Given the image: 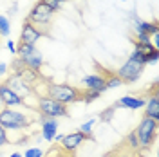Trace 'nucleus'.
<instances>
[{"instance_id":"1","label":"nucleus","mask_w":159,"mask_h":157,"mask_svg":"<svg viewBox=\"0 0 159 157\" xmlns=\"http://www.w3.org/2000/svg\"><path fill=\"white\" fill-rule=\"evenodd\" d=\"M38 121L36 116H29L25 112H18L13 108L4 107L0 110V127L6 128L7 132H22L27 127L34 125Z\"/></svg>"},{"instance_id":"2","label":"nucleus","mask_w":159,"mask_h":157,"mask_svg":"<svg viewBox=\"0 0 159 157\" xmlns=\"http://www.w3.org/2000/svg\"><path fill=\"white\" fill-rule=\"evenodd\" d=\"M45 90H47V98L56 99L63 105L83 101V92H85V88L72 87V85H67V83H52V81L47 83Z\"/></svg>"},{"instance_id":"3","label":"nucleus","mask_w":159,"mask_h":157,"mask_svg":"<svg viewBox=\"0 0 159 157\" xmlns=\"http://www.w3.org/2000/svg\"><path fill=\"white\" fill-rule=\"evenodd\" d=\"M52 16H54V11L49 9L43 2H36L34 6H33V9L29 11V15H27V22L29 24H33L36 29L42 33V36H51V20H52Z\"/></svg>"},{"instance_id":"4","label":"nucleus","mask_w":159,"mask_h":157,"mask_svg":"<svg viewBox=\"0 0 159 157\" xmlns=\"http://www.w3.org/2000/svg\"><path fill=\"white\" fill-rule=\"evenodd\" d=\"M157 128H159V121L143 116L139 127L136 128V136H138V143L141 150L148 152L150 148L154 146V143L157 139Z\"/></svg>"},{"instance_id":"5","label":"nucleus","mask_w":159,"mask_h":157,"mask_svg":"<svg viewBox=\"0 0 159 157\" xmlns=\"http://www.w3.org/2000/svg\"><path fill=\"white\" fill-rule=\"evenodd\" d=\"M36 112L40 116H45V118H67L69 116V108L67 105L60 103L56 99H51L47 96H40L38 98V105H36Z\"/></svg>"},{"instance_id":"6","label":"nucleus","mask_w":159,"mask_h":157,"mask_svg":"<svg viewBox=\"0 0 159 157\" xmlns=\"http://www.w3.org/2000/svg\"><path fill=\"white\" fill-rule=\"evenodd\" d=\"M143 69H145V65H141L139 61L129 58L127 60V63H125L121 69L116 70V76L121 79V83H134V81L141 76Z\"/></svg>"},{"instance_id":"7","label":"nucleus","mask_w":159,"mask_h":157,"mask_svg":"<svg viewBox=\"0 0 159 157\" xmlns=\"http://www.w3.org/2000/svg\"><path fill=\"white\" fill-rule=\"evenodd\" d=\"M4 85H7V87L15 92V94H18L22 99L29 98V96H33V88L24 81L22 78H18V76H15V74H9L7 76V79L4 81Z\"/></svg>"},{"instance_id":"8","label":"nucleus","mask_w":159,"mask_h":157,"mask_svg":"<svg viewBox=\"0 0 159 157\" xmlns=\"http://www.w3.org/2000/svg\"><path fill=\"white\" fill-rule=\"evenodd\" d=\"M85 141H96L94 136H87V134H81V132H72L69 136H63L61 141H58L60 145L63 148H67V150H72V152H76V148L81 145V143H85Z\"/></svg>"},{"instance_id":"9","label":"nucleus","mask_w":159,"mask_h":157,"mask_svg":"<svg viewBox=\"0 0 159 157\" xmlns=\"http://www.w3.org/2000/svg\"><path fill=\"white\" fill-rule=\"evenodd\" d=\"M0 99H2V103H4V107H7V108L27 107L25 99H22L18 94H15V92H13L7 85H4V83H0Z\"/></svg>"},{"instance_id":"10","label":"nucleus","mask_w":159,"mask_h":157,"mask_svg":"<svg viewBox=\"0 0 159 157\" xmlns=\"http://www.w3.org/2000/svg\"><path fill=\"white\" fill-rule=\"evenodd\" d=\"M147 98H148V94L145 92V96H139V94H132V96H123V98L116 101L114 103V108L118 110V108H132V110H136V108H141L147 105Z\"/></svg>"},{"instance_id":"11","label":"nucleus","mask_w":159,"mask_h":157,"mask_svg":"<svg viewBox=\"0 0 159 157\" xmlns=\"http://www.w3.org/2000/svg\"><path fill=\"white\" fill-rule=\"evenodd\" d=\"M147 94H150L148 101H147V112L145 116L159 121V94H157V83H152V87L147 90Z\"/></svg>"},{"instance_id":"12","label":"nucleus","mask_w":159,"mask_h":157,"mask_svg":"<svg viewBox=\"0 0 159 157\" xmlns=\"http://www.w3.org/2000/svg\"><path fill=\"white\" fill-rule=\"evenodd\" d=\"M42 38V33H40L33 24H29L27 20L24 22L22 25V34H20V42L22 43H29V45H34L38 40Z\"/></svg>"},{"instance_id":"13","label":"nucleus","mask_w":159,"mask_h":157,"mask_svg":"<svg viewBox=\"0 0 159 157\" xmlns=\"http://www.w3.org/2000/svg\"><path fill=\"white\" fill-rule=\"evenodd\" d=\"M94 69L98 70V76H101V78L105 79V88H107V90H109V88H114V87L123 85V83H121V79L116 76V72H112V70L101 67L98 61H94Z\"/></svg>"},{"instance_id":"14","label":"nucleus","mask_w":159,"mask_h":157,"mask_svg":"<svg viewBox=\"0 0 159 157\" xmlns=\"http://www.w3.org/2000/svg\"><path fill=\"white\" fill-rule=\"evenodd\" d=\"M56 128H58V123H56V118H45L42 116V134L45 141H54V136H56Z\"/></svg>"},{"instance_id":"15","label":"nucleus","mask_w":159,"mask_h":157,"mask_svg":"<svg viewBox=\"0 0 159 157\" xmlns=\"http://www.w3.org/2000/svg\"><path fill=\"white\" fill-rule=\"evenodd\" d=\"M83 85L85 88H89V90H96V92H105L107 88H105V79L98 76V74H90V76H85L83 78Z\"/></svg>"},{"instance_id":"16","label":"nucleus","mask_w":159,"mask_h":157,"mask_svg":"<svg viewBox=\"0 0 159 157\" xmlns=\"http://www.w3.org/2000/svg\"><path fill=\"white\" fill-rule=\"evenodd\" d=\"M20 60L25 63V67H29V69H33V70H40L42 65H43V58H42V54H40L36 49L33 51V52H29V54H25V56H22Z\"/></svg>"},{"instance_id":"17","label":"nucleus","mask_w":159,"mask_h":157,"mask_svg":"<svg viewBox=\"0 0 159 157\" xmlns=\"http://www.w3.org/2000/svg\"><path fill=\"white\" fill-rule=\"evenodd\" d=\"M136 31H138L139 34L152 36L154 33H157L159 31V24H157V20H154V22H145V20H138L136 18Z\"/></svg>"},{"instance_id":"18","label":"nucleus","mask_w":159,"mask_h":157,"mask_svg":"<svg viewBox=\"0 0 159 157\" xmlns=\"http://www.w3.org/2000/svg\"><path fill=\"white\" fill-rule=\"evenodd\" d=\"M43 157H76V152L63 148L60 143H54V145H51V148L45 152Z\"/></svg>"},{"instance_id":"19","label":"nucleus","mask_w":159,"mask_h":157,"mask_svg":"<svg viewBox=\"0 0 159 157\" xmlns=\"http://www.w3.org/2000/svg\"><path fill=\"white\" fill-rule=\"evenodd\" d=\"M114 112H116V108H114V105H110V107H107L101 114H99L98 119L101 121V123H109L110 119L114 118Z\"/></svg>"},{"instance_id":"20","label":"nucleus","mask_w":159,"mask_h":157,"mask_svg":"<svg viewBox=\"0 0 159 157\" xmlns=\"http://www.w3.org/2000/svg\"><path fill=\"white\" fill-rule=\"evenodd\" d=\"M9 20L0 15V36H9Z\"/></svg>"},{"instance_id":"21","label":"nucleus","mask_w":159,"mask_h":157,"mask_svg":"<svg viewBox=\"0 0 159 157\" xmlns=\"http://www.w3.org/2000/svg\"><path fill=\"white\" fill-rule=\"evenodd\" d=\"M40 2H43V4H45L49 9H52L54 13L61 7V0H40Z\"/></svg>"},{"instance_id":"22","label":"nucleus","mask_w":159,"mask_h":157,"mask_svg":"<svg viewBox=\"0 0 159 157\" xmlns=\"http://www.w3.org/2000/svg\"><path fill=\"white\" fill-rule=\"evenodd\" d=\"M6 145H11V143H9V134H7V130H6V128L0 127V148L6 146Z\"/></svg>"},{"instance_id":"23","label":"nucleus","mask_w":159,"mask_h":157,"mask_svg":"<svg viewBox=\"0 0 159 157\" xmlns=\"http://www.w3.org/2000/svg\"><path fill=\"white\" fill-rule=\"evenodd\" d=\"M94 121H96V119H89V123H83V125L80 127V132H81V134H87V136H92V132H90V130H92Z\"/></svg>"},{"instance_id":"24","label":"nucleus","mask_w":159,"mask_h":157,"mask_svg":"<svg viewBox=\"0 0 159 157\" xmlns=\"http://www.w3.org/2000/svg\"><path fill=\"white\" fill-rule=\"evenodd\" d=\"M25 157H43V152L40 148H29L25 152Z\"/></svg>"},{"instance_id":"25","label":"nucleus","mask_w":159,"mask_h":157,"mask_svg":"<svg viewBox=\"0 0 159 157\" xmlns=\"http://www.w3.org/2000/svg\"><path fill=\"white\" fill-rule=\"evenodd\" d=\"M7 49H9V52L11 54H16V47H15V43H13V42H7Z\"/></svg>"},{"instance_id":"26","label":"nucleus","mask_w":159,"mask_h":157,"mask_svg":"<svg viewBox=\"0 0 159 157\" xmlns=\"http://www.w3.org/2000/svg\"><path fill=\"white\" fill-rule=\"evenodd\" d=\"M6 69H7V67H6L4 63H0V74H4V72H6Z\"/></svg>"},{"instance_id":"27","label":"nucleus","mask_w":159,"mask_h":157,"mask_svg":"<svg viewBox=\"0 0 159 157\" xmlns=\"http://www.w3.org/2000/svg\"><path fill=\"white\" fill-rule=\"evenodd\" d=\"M11 157H22V155H20L18 152H16V154H13V155H11Z\"/></svg>"},{"instance_id":"28","label":"nucleus","mask_w":159,"mask_h":157,"mask_svg":"<svg viewBox=\"0 0 159 157\" xmlns=\"http://www.w3.org/2000/svg\"><path fill=\"white\" fill-rule=\"evenodd\" d=\"M2 108H4V103H2V99H0V110H2Z\"/></svg>"},{"instance_id":"29","label":"nucleus","mask_w":159,"mask_h":157,"mask_svg":"<svg viewBox=\"0 0 159 157\" xmlns=\"http://www.w3.org/2000/svg\"><path fill=\"white\" fill-rule=\"evenodd\" d=\"M0 157H4V155H2V152H0Z\"/></svg>"},{"instance_id":"30","label":"nucleus","mask_w":159,"mask_h":157,"mask_svg":"<svg viewBox=\"0 0 159 157\" xmlns=\"http://www.w3.org/2000/svg\"><path fill=\"white\" fill-rule=\"evenodd\" d=\"M61 2H65V0H61Z\"/></svg>"}]
</instances>
